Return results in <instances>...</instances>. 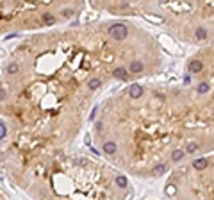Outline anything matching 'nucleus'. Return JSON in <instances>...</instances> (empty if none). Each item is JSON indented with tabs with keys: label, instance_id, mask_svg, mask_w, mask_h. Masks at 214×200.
Masks as SVG:
<instances>
[{
	"label": "nucleus",
	"instance_id": "obj_15",
	"mask_svg": "<svg viewBox=\"0 0 214 200\" xmlns=\"http://www.w3.org/2000/svg\"><path fill=\"white\" fill-rule=\"evenodd\" d=\"M6 134H7V130H6V125H4L2 122H0V139H2V138H6Z\"/></svg>",
	"mask_w": 214,
	"mask_h": 200
},
{
	"label": "nucleus",
	"instance_id": "obj_6",
	"mask_svg": "<svg viewBox=\"0 0 214 200\" xmlns=\"http://www.w3.org/2000/svg\"><path fill=\"white\" fill-rule=\"evenodd\" d=\"M113 75H114L116 79H121V80H127V79H129V73H127L125 68H116V70L113 72Z\"/></svg>",
	"mask_w": 214,
	"mask_h": 200
},
{
	"label": "nucleus",
	"instance_id": "obj_16",
	"mask_svg": "<svg viewBox=\"0 0 214 200\" xmlns=\"http://www.w3.org/2000/svg\"><path fill=\"white\" fill-rule=\"evenodd\" d=\"M43 20H45V23H48V25H50V23H54V22H56V18H54L52 14H45V18H43Z\"/></svg>",
	"mask_w": 214,
	"mask_h": 200
},
{
	"label": "nucleus",
	"instance_id": "obj_10",
	"mask_svg": "<svg viewBox=\"0 0 214 200\" xmlns=\"http://www.w3.org/2000/svg\"><path fill=\"white\" fill-rule=\"evenodd\" d=\"M194 36H196V39H207V29L198 27V29L194 30Z\"/></svg>",
	"mask_w": 214,
	"mask_h": 200
},
{
	"label": "nucleus",
	"instance_id": "obj_17",
	"mask_svg": "<svg viewBox=\"0 0 214 200\" xmlns=\"http://www.w3.org/2000/svg\"><path fill=\"white\" fill-rule=\"evenodd\" d=\"M196 150H198V146H196L194 143H191V145H187V152H191V154H193V152H196Z\"/></svg>",
	"mask_w": 214,
	"mask_h": 200
},
{
	"label": "nucleus",
	"instance_id": "obj_7",
	"mask_svg": "<svg viewBox=\"0 0 214 200\" xmlns=\"http://www.w3.org/2000/svg\"><path fill=\"white\" fill-rule=\"evenodd\" d=\"M193 168H194V170H203V168H207V159H205V157L194 159V163H193Z\"/></svg>",
	"mask_w": 214,
	"mask_h": 200
},
{
	"label": "nucleus",
	"instance_id": "obj_18",
	"mask_svg": "<svg viewBox=\"0 0 214 200\" xmlns=\"http://www.w3.org/2000/svg\"><path fill=\"white\" fill-rule=\"evenodd\" d=\"M166 191H168V195H175V186H171V184H170Z\"/></svg>",
	"mask_w": 214,
	"mask_h": 200
},
{
	"label": "nucleus",
	"instance_id": "obj_14",
	"mask_svg": "<svg viewBox=\"0 0 214 200\" xmlns=\"http://www.w3.org/2000/svg\"><path fill=\"white\" fill-rule=\"evenodd\" d=\"M209 91V84L207 82H200L198 84V93H207Z\"/></svg>",
	"mask_w": 214,
	"mask_h": 200
},
{
	"label": "nucleus",
	"instance_id": "obj_12",
	"mask_svg": "<svg viewBox=\"0 0 214 200\" xmlns=\"http://www.w3.org/2000/svg\"><path fill=\"white\" fill-rule=\"evenodd\" d=\"M116 184H118L120 188H127V186H129V180H127L125 175H118V177H116Z\"/></svg>",
	"mask_w": 214,
	"mask_h": 200
},
{
	"label": "nucleus",
	"instance_id": "obj_8",
	"mask_svg": "<svg viewBox=\"0 0 214 200\" xmlns=\"http://www.w3.org/2000/svg\"><path fill=\"white\" fill-rule=\"evenodd\" d=\"M87 86H89V89H96V88H100V86H102V79H98V77H93V79H89Z\"/></svg>",
	"mask_w": 214,
	"mask_h": 200
},
{
	"label": "nucleus",
	"instance_id": "obj_3",
	"mask_svg": "<svg viewBox=\"0 0 214 200\" xmlns=\"http://www.w3.org/2000/svg\"><path fill=\"white\" fill-rule=\"evenodd\" d=\"M116 150H118V146H116V143H114V141H107V143H103V152H105L107 156L116 154Z\"/></svg>",
	"mask_w": 214,
	"mask_h": 200
},
{
	"label": "nucleus",
	"instance_id": "obj_13",
	"mask_svg": "<svg viewBox=\"0 0 214 200\" xmlns=\"http://www.w3.org/2000/svg\"><path fill=\"white\" fill-rule=\"evenodd\" d=\"M18 70H20V66H18L16 63H11V64L7 66V73H11V75H14V73H18Z\"/></svg>",
	"mask_w": 214,
	"mask_h": 200
},
{
	"label": "nucleus",
	"instance_id": "obj_11",
	"mask_svg": "<svg viewBox=\"0 0 214 200\" xmlns=\"http://www.w3.org/2000/svg\"><path fill=\"white\" fill-rule=\"evenodd\" d=\"M182 157H184V150L177 148V150H173V152H171V159H173V161H180Z\"/></svg>",
	"mask_w": 214,
	"mask_h": 200
},
{
	"label": "nucleus",
	"instance_id": "obj_2",
	"mask_svg": "<svg viewBox=\"0 0 214 200\" xmlns=\"http://www.w3.org/2000/svg\"><path fill=\"white\" fill-rule=\"evenodd\" d=\"M129 70H130L132 73H139V72H143V70H145V63H143V61H139V59H134V61L130 63Z\"/></svg>",
	"mask_w": 214,
	"mask_h": 200
},
{
	"label": "nucleus",
	"instance_id": "obj_1",
	"mask_svg": "<svg viewBox=\"0 0 214 200\" xmlns=\"http://www.w3.org/2000/svg\"><path fill=\"white\" fill-rule=\"evenodd\" d=\"M109 36L111 38H114V39H118V41H121V39H125L127 38V34H129V29H127V25L125 23H113L111 27H109Z\"/></svg>",
	"mask_w": 214,
	"mask_h": 200
},
{
	"label": "nucleus",
	"instance_id": "obj_4",
	"mask_svg": "<svg viewBox=\"0 0 214 200\" xmlns=\"http://www.w3.org/2000/svg\"><path fill=\"white\" fill-rule=\"evenodd\" d=\"M202 70H203V63H202V61L193 59V61L189 63V72H191V73H198V72H202Z\"/></svg>",
	"mask_w": 214,
	"mask_h": 200
},
{
	"label": "nucleus",
	"instance_id": "obj_9",
	"mask_svg": "<svg viewBox=\"0 0 214 200\" xmlns=\"http://www.w3.org/2000/svg\"><path fill=\"white\" fill-rule=\"evenodd\" d=\"M166 172V164H157L153 170H152V175H155V177H159V175H163Z\"/></svg>",
	"mask_w": 214,
	"mask_h": 200
},
{
	"label": "nucleus",
	"instance_id": "obj_5",
	"mask_svg": "<svg viewBox=\"0 0 214 200\" xmlns=\"http://www.w3.org/2000/svg\"><path fill=\"white\" fill-rule=\"evenodd\" d=\"M129 95H130L132 98H139V96L143 95V88H141L139 84H132V86L129 88Z\"/></svg>",
	"mask_w": 214,
	"mask_h": 200
}]
</instances>
